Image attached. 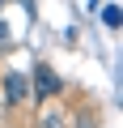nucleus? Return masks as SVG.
I'll return each mask as SVG.
<instances>
[{"label": "nucleus", "instance_id": "1", "mask_svg": "<svg viewBox=\"0 0 123 128\" xmlns=\"http://www.w3.org/2000/svg\"><path fill=\"white\" fill-rule=\"evenodd\" d=\"M59 90H64V81L55 77V68L38 64V68H34V102H51Z\"/></svg>", "mask_w": 123, "mask_h": 128}, {"label": "nucleus", "instance_id": "2", "mask_svg": "<svg viewBox=\"0 0 123 128\" xmlns=\"http://www.w3.org/2000/svg\"><path fill=\"white\" fill-rule=\"evenodd\" d=\"M26 94H30L26 73H21V68H9V73H4V107H21Z\"/></svg>", "mask_w": 123, "mask_h": 128}, {"label": "nucleus", "instance_id": "3", "mask_svg": "<svg viewBox=\"0 0 123 128\" xmlns=\"http://www.w3.org/2000/svg\"><path fill=\"white\" fill-rule=\"evenodd\" d=\"M102 22L115 30V26H119V4H106V9H102Z\"/></svg>", "mask_w": 123, "mask_h": 128}, {"label": "nucleus", "instance_id": "4", "mask_svg": "<svg viewBox=\"0 0 123 128\" xmlns=\"http://www.w3.org/2000/svg\"><path fill=\"white\" fill-rule=\"evenodd\" d=\"M42 128H64V120H59L55 111H47V115H42Z\"/></svg>", "mask_w": 123, "mask_h": 128}]
</instances>
